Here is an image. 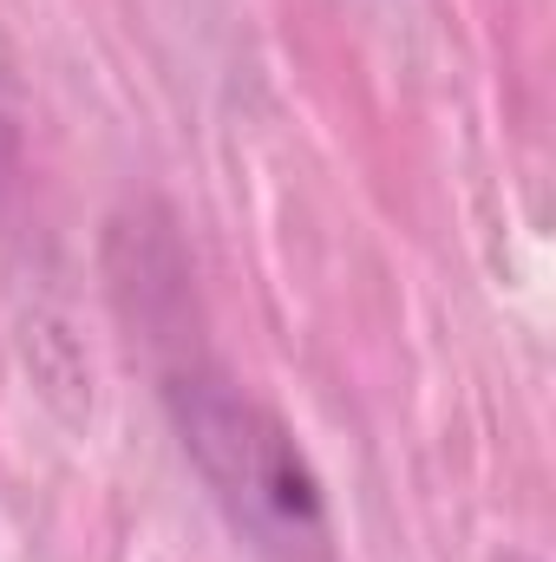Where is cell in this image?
<instances>
[{"label":"cell","mask_w":556,"mask_h":562,"mask_svg":"<svg viewBox=\"0 0 556 562\" xmlns=\"http://www.w3.org/2000/svg\"><path fill=\"white\" fill-rule=\"evenodd\" d=\"M184 445L197 451L203 477L216 484V497L236 510V524L263 550H314L321 543V491L269 413H256L249 400H230V393H203L184 413Z\"/></svg>","instance_id":"obj_1"}]
</instances>
